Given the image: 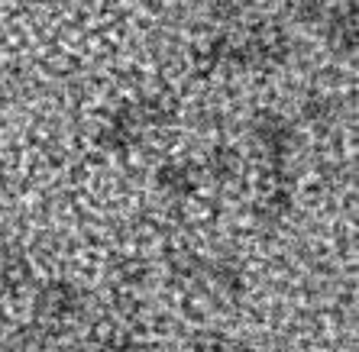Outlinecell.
Wrapping results in <instances>:
<instances>
[{
	"instance_id": "1",
	"label": "cell",
	"mask_w": 359,
	"mask_h": 352,
	"mask_svg": "<svg viewBox=\"0 0 359 352\" xmlns=\"http://www.w3.org/2000/svg\"><path fill=\"white\" fill-rule=\"evenodd\" d=\"M288 10L298 20H314L324 10V0H288Z\"/></svg>"
}]
</instances>
